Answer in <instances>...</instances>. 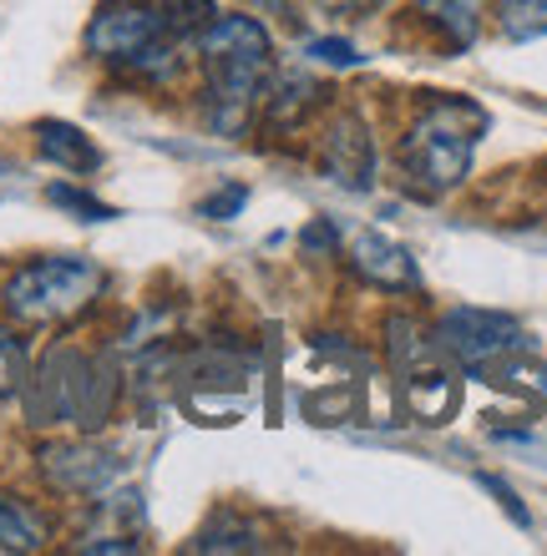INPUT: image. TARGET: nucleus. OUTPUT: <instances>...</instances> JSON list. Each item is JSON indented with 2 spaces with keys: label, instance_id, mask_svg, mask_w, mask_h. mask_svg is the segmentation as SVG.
Segmentation results:
<instances>
[{
  "label": "nucleus",
  "instance_id": "nucleus-13",
  "mask_svg": "<svg viewBox=\"0 0 547 556\" xmlns=\"http://www.w3.org/2000/svg\"><path fill=\"white\" fill-rule=\"evenodd\" d=\"M314 81L310 76H279V87L269 91V122L274 127H299L314 106Z\"/></svg>",
  "mask_w": 547,
  "mask_h": 556
},
{
  "label": "nucleus",
  "instance_id": "nucleus-10",
  "mask_svg": "<svg viewBox=\"0 0 547 556\" xmlns=\"http://www.w3.org/2000/svg\"><path fill=\"white\" fill-rule=\"evenodd\" d=\"M46 536H51V531H46V516L36 511L30 501L0 491V546H5V552H41Z\"/></svg>",
  "mask_w": 547,
  "mask_h": 556
},
{
  "label": "nucleus",
  "instance_id": "nucleus-4",
  "mask_svg": "<svg viewBox=\"0 0 547 556\" xmlns=\"http://www.w3.org/2000/svg\"><path fill=\"white\" fill-rule=\"evenodd\" d=\"M163 36H173V30H167L158 0H107L87 26V51L97 61H107V66H133Z\"/></svg>",
  "mask_w": 547,
  "mask_h": 556
},
{
  "label": "nucleus",
  "instance_id": "nucleus-3",
  "mask_svg": "<svg viewBox=\"0 0 547 556\" xmlns=\"http://www.w3.org/2000/svg\"><path fill=\"white\" fill-rule=\"evenodd\" d=\"M107 274L91 258H76V253H61V258H36V264L15 268L0 304L15 324H61L76 319L82 308L102 293Z\"/></svg>",
  "mask_w": 547,
  "mask_h": 556
},
{
  "label": "nucleus",
  "instance_id": "nucleus-22",
  "mask_svg": "<svg viewBox=\"0 0 547 556\" xmlns=\"http://www.w3.org/2000/svg\"><path fill=\"white\" fill-rule=\"evenodd\" d=\"M304 249H314V253H330L335 249V228H330V223H310V228H304Z\"/></svg>",
  "mask_w": 547,
  "mask_h": 556
},
{
  "label": "nucleus",
  "instance_id": "nucleus-8",
  "mask_svg": "<svg viewBox=\"0 0 547 556\" xmlns=\"http://www.w3.org/2000/svg\"><path fill=\"white\" fill-rule=\"evenodd\" d=\"M41 466H46V481L61 485V491H76V496H91V491H102L117 476V460L91 451V445H51L41 455Z\"/></svg>",
  "mask_w": 547,
  "mask_h": 556
},
{
  "label": "nucleus",
  "instance_id": "nucleus-17",
  "mask_svg": "<svg viewBox=\"0 0 547 556\" xmlns=\"http://www.w3.org/2000/svg\"><path fill=\"white\" fill-rule=\"evenodd\" d=\"M26 384V344L0 329V400H11Z\"/></svg>",
  "mask_w": 547,
  "mask_h": 556
},
{
  "label": "nucleus",
  "instance_id": "nucleus-11",
  "mask_svg": "<svg viewBox=\"0 0 547 556\" xmlns=\"http://www.w3.org/2000/svg\"><path fill=\"white\" fill-rule=\"evenodd\" d=\"M421 15L446 30L451 46H472L482 26V0H421Z\"/></svg>",
  "mask_w": 547,
  "mask_h": 556
},
{
  "label": "nucleus",
  "instance_id": "nucleus-15",
  "mask_svg": "<svg viewBox=\"0 0 547 556\" xmlns=\"http://www.w3.org/2000/svg\"><path fill=\"white\" fill-rule=\"evenodd\" d=\"M158 5H163V21L173 36H198L219 15V0H158Z\"/></svg>",
  "mask_w": 547,
  "mask_h": 556
},
{
  "label": "nucleus",
  "instance_id": "nucleus-20",
  "mask_svg": "<svg viewBox=\"0 0 547 556\" xmlns=\"http://www.w3.org/2000/svg\"><path fill=\"white\" fill-rule=\"evenodd\" d=\"M310 56L330 61V66H356L360 51H356V41H345V36H320V41H310Z\"/></svg>",
  "mask_w": 547,
  "mask_h": 556
},
{
  "label": "nucleus",
  "instance_id": "nucleus-14",
  "mask_svg": "<svg viewBox=\"0 0 547 556\" xmlns=\"http://www.w3.org/2000/svg\"><path fill=\"white\" fill-rule=\"evenodd\" d=\"M497 21L512 41H537V36H547V0H502Z\"/></svg>",
  "mask_w": 547,
  "mask_h": 556
},
{
  "label": "nucleus",
  "instance_id": "nucleus-18",
  "mask_svg": "<svg viewBox=\"0 0 547 556\" xmlns=\"http://www.w3.org/2000/svg\"><path fill=\"white\" fill-rule=\"evenodd\" d=\"M192 552H259V536L253 531H203Z\"/></svg>",
  "mask_w": 547,
  "mask_h": 556
},
{
  "label": "nucleus",
  "instance_id": "nucleus-23",
  "mask_svg": "<svg viewBox=\"0 0 547 556\" xmlns=\"http://www.w3.org/2000/svg\"><path fill=\"white\" fill-rule=\"evenodd\" d=\"M82 552H137V542L133 536H97V542H82Z\"/></svg>",
  "mask_w": 547,
  "mask_h": 556
},
{
  "label": "nucleus",
  "instance_id": "nucleus-9",
  "mask_svg": "<svg viewBox=\"0 0 547 556\" xmlns=\"http://www.w3.org/2000/svg\"><path fill=\"white\" fill-rule=\"evenodd\" d=\"M36 147H41L46 162H57L66 173H97L102 167V152L72 122H36Z\"/></svg>",
  "mask_w": 547,
  "mask_h": 556
},
{
  "label": "nucleus",
  "instance_id": "nucleus-19",
  "mask_svg": "<svg viewBox=\"0 0 547 556\" xmlns=\"http://www.w3.org/2000/svg\"><path fill=\"white\" fill-rule=\"evenodd\" d=\"M244 203H249V188H223V192H213V198H203V203H198V213H203V218H238V213H244Z\"/></svg>",
  "mask_w": 547,
  "mask_h": 556
},
{
  "label": "nucleus",
  "instance_id": "nucleus-1",
  "mask_svg": "<svg viewBox=\"0 0 547 556\" xmlns=\"http://www.w3.org/2000/svg\"><path fill=\"white\" fill-rule=\"evenodd\" d=\"M198 51H203L213 127L238 137L249 127V112L264 97L269 76H274V41L253 15H213L198 30Z\"/></svg>",
  "mask_w": 547,
  "mask_h": 556
},
{
  "label": "nucleus",
  "instance_id": "nucleus-5",
  "mask_svg": "<svg viewBox=\"0 0 547 556\" xmlns=\"http://www.w3.org/2000/svg\"><path fill=\"white\" fill-rule=\"evenodd\" d=\"M436 339H442V350L457 354L467 369H487L522 344V324L512 319V314H497V308H451V314L436 324Z\"/></svg>",
  "mask_w": 547,
  "mask_h": 556
},
{
  "label": "nucleus",
  "instance_id": "nucleus-2",
  "mask_svg": "<svg viewBox=\"0 0 547 556\" xmlns=\"http://www.w3.org/2000/svg\"><path fill=\"white\" fill-rule=\"evenodd\" d=\"M482 132H487V112L482 106H472L467 97H436L411 122V132L400 137V167L421 192L442 198V192L467 182Z\"/></svg>",
  "mask_w": 547,
  "mask_h": 556
},
{
  "label": "nucleus",
  "instance_id": "nucleus-24",
  "mask_svg": "<svg viewBox=\"0 0 547 556\" xmlns=\"http://www.w3.org/2000/svg\"><path fill=\"white\" fill-rule=\"evenodd\" d=\"M335 5H381V0H335Z\"/></svg>",
  "mask_w": 547,
  "mask_h": 556
},
{
  "label": "nucleus",
  "instance_id": "nucleus-16",
  "mask_svg": "<svg viewBox=\"0 0 547 556\" xmlns=\"http://www.w3.org/2000/svg\"><path fill=\"white\" fill-rule=\"evenodd\" d=\"M46 198H51L57 207H66V213H76L82 223H112V218H117V207L97 203L91 192L72 188V182H51V188H46Z\"/></svg>",
  "mask_w": 547,
  "mask_h": 556
},
{
  "label": "nucleus",
  "instance_id": "nucleus-12",
  "mask_svg": "<svg viewBox=\"0 0 547 556\" xmlns=\"http://www.w3.org/2000/svg\"><path fill=\"white\" fill-rule=\"evenodd\" d=\"M406 400H411V410L421 415V420H431V425H442L446 415L457 410V384L446 380V375H411L406 380Z\"/></svg>",
  "mask_w": 547,
  "mask_h": 556
},
{
  "label": "nucleus",
  "instance_id": "nucleus-7",
  "mask_svg": "<svg viewBox=\"0 0 547 556\" xmlns=\"http://www.w3.org/2000/svg\"><path fill=\"white\" fill-rule=\"evenodd\" d=\"M350 268H356L365 283H375V289H415L421 283V274H415V258L406 243H396V238L385 233H360L356 243H350Z\"/></svg>",
  "mask_w": 547,
  "mask_h": 556
},
{
  "label": "nucleus",
  "instance_id": "nucleus-6",
  "mask_svg": "<svg viewBox=\"0 0 547 556\" xmlns=\"http://www.w3.org/2000/svg\"><path fill=\"white\" fill-rule=\"evenodd\" d=\"M320 167L335 188L350 192H370L375 182V142H370L365 122L340 112V117L325 127V147H320Z\"/></svg>",
  "mask_w": 547,
  "mask_h": 556
},
{
  "label": "nucleus",
  "instance_id": "nucleus-21",
  "mask_svg": "<svg viewBox=\"0 0 547 556\" xmlns=\"http://www.w3.org/2000/svg\"><path fill=\"white\" fill-rule=\"evenodd\" d=\"M476 485H482V491H492V496L502 501V511L512 516L518 527H527V506H522V501H518V491H512V485H507V481H497V476H476Z\"/></svg>",
  "mask_w": 547,
  "mask_h": 556
}]
</instances>
